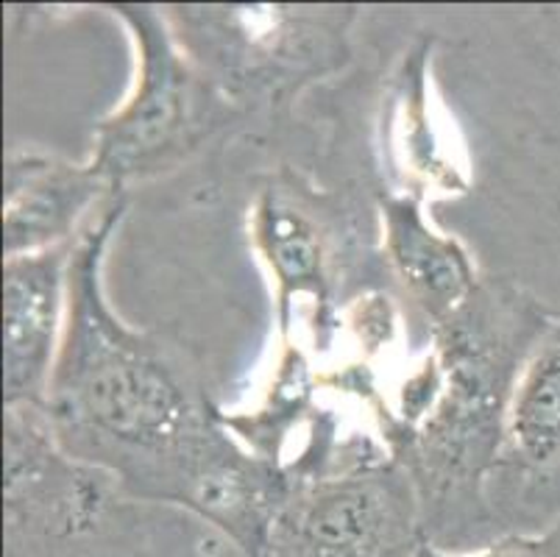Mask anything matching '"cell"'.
Instances as JSON below:
<instances>
[{"instance_id":"6da1fadb","label":"cell","mask_w":560,"mask_h":557,"mask_svg":"<svg viewBox=\"0 0 560 557\" xmlns=\"http://www.w3.org/2000/svg\"><path fill=\"white\" fill-rule=\"evenodd\" d=\"M124 212V190H115L75 237L62 346L43 405L50 427L65 452L126 497L192 510L248 557H268L296 483L234 443L185 368L112 313L101 268Z\"/></svg>"},{"instance_id":"4fadbf2b","label":"cell","mask_w":560,"mask_h":557,"mask_svg":"<svg viewBox=\"0 0 560 557\" xmlns=\"http://www.w3.org/2000/svg\"><path fill=\"white\" fill-rule=\"evenodd\" d=\"M419 557H438V555H435V549H432V546L427 544L424 549H421V555H419Z\"/></svg>"},{"instance_id":"3957f363","label":"cell","mask_w":560,"mask_h":557,"mask_svg":"<svg viewBox=\"0 0 560 557\" xmlns=\"http://www.w3.org/2000/svg\"><path fill=\"white\" fill-rule=\"evenodd\" d=\"M124 20L137 48V79L126 101L98 123L90 165L124 190L179 165L226 115V95L182 50L165 12L109 7Z\"/></svg>"},{"instance_id":"8992f818","label":"cell","mask_w":560,"mask_h":557,"mask_svg":"<svg viewBox=\"0 0 560 557\" xmlns=\"http://www.w3.org/2000/svg\"><path fill=\"white\" fill-rule=\"evenodd\" d=\"M3 497L9 555L39 541L86 533L106 508L115 483L68 454L39 405L7 407Z\"/></svg>"},{"instance_id":"277c9868","label":"cell","mask_w":560,"mask_h":557,"mask_svg":"<svg viewBox=\"0 0 560 557\" xmlns=\"http://www.w3.org/2000/svg\"><path fill=\"white\" fill-rule=\"evenodd\" d=\"M182 50L226 98L279 95L346 59L351 9L171 7Z\"/></svg>"},{"instance_id":"9c48e42d","label":"cell","mask_w":560,"mask_h":557,"mask_svg":"<svg viewBox=\"0 0 560 557\" xmlns=\"http://www.w3.org/2000/svg\"><path fill=\"white\" fill-rule=\"evenodd\" d=\"M380 209L390 268L430 324H441L480 288L475 263L455 237L427 223L416 196H385Z\"/></svg>"},{"instance_id":"7c38bea8","label":"cell","mask_w":560,"mask_h":557,"mask_svg":"<svg viewBox=\"0 0 560 557\" xmlns=\"http://www.w3.org/2000/svg\"><path fill=\"white\" fill-rule=\"evenodd\" d=\"M438 557H560V515L541 533H511L491 541L482 549L438 552Z\"/></svg>"},{"instance_id":"7a4b0ae2","label":"cell","mask_w":560,"mask_h":557,"mask_svg":"<svg viewBox=\"0 0 560 557\" xmlns=\"http://www.w3.org/2000/svg\"><path fill=\"white\" fill-rule=\"evenodd\" d=\"M552 321L516 282L486 279L457 313L432 324L430 402L396 438V463L416 485L432 549L471 552L493 541L488 477L505 452L518 374Z\"/></svg>"},{"instance_id":"30bf717a","label":"cell","mask_w":560,"mask_h":557,"mask_svg":"<svg viewBox=\"0 0 560 557\" xmlns=\"http://www.w3.org/2000/svg\"><path fill=\"white\" fill-rule=\"evenodd\" d=\"M257 252L279 285V321H288L290 301L310 293L327 304V248L318 227L282 193L265 190L252 214Z\"/></svg>"},{"instance_id":"52a82bcc","label":"cell","mask_w":560,"mask_h":557,"mask_svg":"<svg viewBox=\"0 0 560 557\" xmlns=\"http://www.w3.org/2000/svg\"><path fill=\"white\" fill-rule=\"evenodd\" d=\"M73 243L3 259V402L45 405L68 313Z\"/></svg>"},{"instance_id":"5b68a950","label":"cell","mask_w":560,"mask_h":557,"mask_svg":"<svg viewBox=\"0 0 560 557\" xmlns=\"http://www.w3.org/2000/svg\"><path fill=\"white\" fill-rule=\"evenodd\" d=\"M427 546L410 474L369 460L296 483L273 521L268 557H419Z\"/></svg>"},{"instance_id":"8fae6325","label":"cell","mask_w":560,"mask_h":557,"mask_svg":"<svg viewBox=\"0 0 560 557\" xmlns=\"http://www.w3.org/2000/svg\"><path fill=\"white\" fill-rule=\"evenodd\" d=\"M505 449L533 472L560 466V318L544 332L518 374Z\"/></svg>"},{"instance_id":"ba28073f","label":"cell","mask_w":560,"mask_h":557,"mask_svg":"<svg viewBox=\"0 0 560 557\" xmlns=\"http://www.w3.org/2000/svg\"><path fill=\"white\" fill-rule=\"evenodd\" d=\"M115 193L90 162L14 148L3 165V259L73 243L93 207Z\"/></svg>"}]
</instances>
